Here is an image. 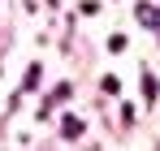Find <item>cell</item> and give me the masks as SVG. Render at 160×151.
Here are the masks:
<instances>
[{"mask_svg":"<svg viewBox=\"0 0 160 151\" xmlns=\"http://www.w3.org/2000/svg\"><path fill=\"white\" fill-rule=\"evenodd\" d=\"M143 100H147V104H156V100H160V82H156L152 74H143Z\"/></svg>","mask_w":160,"mask_h":151,"instance_id":"obj_3","label":"cell"},{"mask_svg":"<svg viewBox=\"0 0 160 151\" xmlns=\"http://www.w3.org/2000/svg\"><path fill=\"white\" fill-rule=\"evenodd\" d=\"M69 95H74V86H69V82H61V86L52 91V100H48V108H52V104H61V100H69ZM48 108H43V112H48Z\"/></svg>","mask_w":160,"mask_h":151,"instance_id":"obj_4","label":"cell"},{"mask_svg":"<svg viewBox=\"0 0 160 151\" xmlns=\"http://www.w3.org/2000/svg\"><path fill=\"white\" fill-rule=\"evenodd\" d=\"M134 13H138V22L147 26V30H156V26H160V9H156V4H138Z\"/></svg>","mask_w":160,"mask_h":151,"instance_id":"obj_1","label":"cell"},{"mask_svg":"<svg viewBox=\"0 0 160 151\" xmlns=\"http://www.w3.org/2000/svg\"><path fill=\"white\" fill-rule=\"evenodd\" d=\"M35 86H39V65H30L26 78H22V91H35Z\"/></svg>","mask_w":160,"mask_h":151,"instance_id":"obj_5","label":"cell"},{"mask_svg":"<svg viewBox=\"0 0 160 151\" xmlns=\"http://www.w3.org/2000/svg\"><path fill=\"white\" fill-rule=\"evenodd\" d=\"M61 134H65L69 143H74V138H82V121H78V117H61Z\"/></svg>","mask_w":160,"mask_h":151,"instance_id":"obj_2","label":"cell"}]
</instances>
